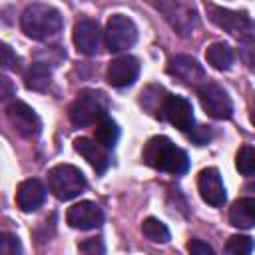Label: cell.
<instances>
[{
  "mask_svg": "<svg viewBox=\"0 0 255 255\" xmlns=\"http://www.w3.org/2000/svg\"><path fill=\"white\" fill-rule=\"evenodd\" d=\"M141 157L149 167L167 171V173H175V175L187 171V167H189L187 153L165 135L149 137L147 143L143 145Z\"/></svg>",
  "mask_w": 255,
  "mask_h": 255,
  "instance_id": "6da1fadb",
  "label": "cell"
},
{
  "mask_svg": "<svg viewBox=\"0 0 255 255\" xmlns=\"http://www.w3.org/2000/svg\"><path fill=\"white\" fill-rule=\"evenodd\" d=\"M62 14L48 4H30L20 16L22 32L32 40H50L62 32Z\"/></svg>",
  "mask_w": 255,
  "mask_h": 255,
  "instance_id": "7a4b0ae2",
  "label": "cell"
},
{
  "mask_svg": "<svg viewBox=\"0 0 255 255\" xmlns=\"http://www.w3.org/2000/svg\"><path fill=\"white\" fill-rule=\"evenodd\" d=\"M68 116L74 126H80V128L96 126L102 118L108 116V98L102 92L86 90L78 94V98L72 102Z\"/></svg>",
  "mask_w": 255,
  "mask_h": 255,
  "instance_id": "3957f363",
  "label": "cell"
},
{
  "mask_svg": "<svg viewBox=\"0 0 255 255\" xmlns=\"http://www.w3.org/2000/svg\"><path fill=\"white\" fill-rule=\"evenodd\" d=\"M48 187L60 201H68L78 197L86 189V177L78 167L70 163H60L50 169Z\"/></svg>",
  "mask_w": 255,
  "mask_h": 255,
  "instance_id": "277c9868",
  "label": "cell"
},
{
  "mask_svg": "<svg viewBox=\"0 0 255 255\" xmlns=\"http://www.w3.org/2000/svg\"><path fill=\"white\" fill-rule=\"evenodd\" d=\"M207 16L215 26L223 28L225 32H229L231 36H235L239 40H249L255 34V22L249 18L247 12L229 10V8L209 4L207 6Z\"/></svg>",
  "mask_w": 255,
  "mask_h": 255,
  "instance_id": "5b68a950",
  "label": "cell"
},
{
  "mask_svg": "<svg viewBox=\"0 0 255 255\" xmlns=\"http://www.w3.org/2000/svg\"><path fill=\"white\" fill-rule=\"evenodd\" d=\"M155 6L179 36H189L193 32L197 14L191 4H187L185 0H159L155 2Z\"/></svg>",
  "mask_w": 255,
  "mask_h": 255,
  "instance_id": "8992f818",
  "label": "cell"
},
{
  "mask_svg": "<svg viewBox=\"0 0 255 255\" xmlns=\"http://www.w3.org/2000/svg\"><path fill=\"white\" fill-rule=\"evenodd\" d=\"M104 40L110 52H124L131 48L137 40V28L131 18L124 14H114L110 16L104 32Z\"/></svg>",
  "mask_w": 255,
  "mask_h": 255,
  "instance_id": "52a82bcc",
  "label": "cell"
},
{
  "mask_svg": "<svg viewBox=\"0 0 255 255\" xmlns=\"http://www.w3.org/2000/svg\"><path fill=\"white\" fill-rule=\"evenodd\" d=\"M197 96L201 102V108L215 120H227L233 114V102L227 96V92L215 84V82H203L197 88Z\"/></svg>",
  "mask_w": 255,
  "mask_h": 255,
  "instance_id": "ba28073f",
  "label": "cell"
},
{
  "mask_svg": "<svg viewBox=\"0 0 255 255\" xmlns=\"http://www.w3.org/2000/svg\"><path fill=\"white\" fill-rule=\"evenodd\" d=\"M157 118L169 122L173 128L181 129V131H191L193 129V110H191V104L181 98V96H171L167 94L161 108H159V114Z\"/></svg>",
  "mask_w": 255,
  "mask_h": 255,
  "instance_id": "9c48e42d",
  "label": "cell"
},
{
  "mask_svg": "<svg viewBox=\"0 0 255 255\" xmlns=\"http://www.w3.org/2000/svg\"><path fill=\"white\" fill-rule=\"evenodd\" d=\"M167 74L189 88H199L203 82H207L205 70L201 68V64H197V60L187 54L173 56L167 64Z\"/></svg>",
  "mask_w": 255,
  "mask_h": 255,
  "instance_id": "30bf717a",
  "label": "cell"
},
{
  "mask_svg": "<svg viewBox=\"0 0 255 255\" xmlns=\"http://www.w3.org/2000/svg\"><path fill=\"white\" fill-rule=\"evenodd\" d=\"M6 118L22 137H36L42 129V122L38 114L24 102H12L6 108Z\"/></svg>",
  "mask_w": 255,
  "mask_h": 255,
  "instance_id": "8fae6325",
  "label": "cell"
},
{
  "mask_svg": "<svg viewBox=\"0 0 255 255\" xmlns=\"http://www.w3.org/2000/svg\"><path fill=\"white\" fill-rule=\"evenodd\" d=\"M66 221L74 229L88 231V229H96L104 223V213L94 201H80L68 209Z\"/></svg>",
  "mask_w": 255,
  "mask_h": 255,
  "instance_id": "7c38bea8",
  "label": "cell"
},
{
  "mask_svg": "<svg viewBox=\"0 0 255 255\" xmlns=\"http://www.w3.org/2000/svg\"><path fill=\"white\" fill-rule=\"evenodd\" d=\"M197 189H199L201 199L205 203H209L211 207H221L225 203V199H227L221 175H219V171L215 167H205V169L199 171Z\"/></svg>",
  "mask_w": 255,
  "mask_h": 255,
  "instance_id": "4fadbf2b",
  "label": "cell"
},
{
  "mask_svg": "<svg viewBox=\"0 0 255 255\" xmlns=\"http://www.w3.org/2000/svg\"><path fill=\"white\" fill-rule=\"evenodd\" d=\"M139 76V62L133 56H120L110 62L106 78L114 88H128Z\"/></svg>",
  "mask_w": 255,
  "mask_h": 255,
  "instance_id": "5bb4252c",
  "label": "cell"
},
{
  "mask_svg": "<svg viewBox=\"0 0 255 255\" xmlns=\"http://www.w3.org/2000/svg\"><path fill=\"white\" fill-rule=\"evenodd\" d=\"M74 44H76V50L80 54H86V56H94L100 48V42H102V32H100V26L96 20H90V18H80L74 26Z\"/></svg>",
  "mask_w": 255,
  "mask_h": 255,
  "instance_id": "9a60e30c",
  "label": "cell"
},
{
  "mask_svg": "<svg viewBox=\"0 0 255 255\" xmlns=\"http://www.w3.org/2000/svg\"><path fill=\"white\" fill-rule=\"evenodd\" d=\"M74 147L76 151L88 159V163L98 171V173H104L108 167H110V155H108V147H104L98 139L92 141L88 137H78L74 141Z\"/></svg>",
  "mask_w": 255,
  "mask_h": 255,
  "instance_id": "2e32d148",
  "label": "cell"
},
{
  "mask_svg": "<svg viewBox=\"0 0 255 255\" xmlns=\"http://www.w3.org/2000/svg\"><path fill=\"white\" fill-rule=\"evenodd\" d=\"M46 199V187L40 179H26L16 189V203L22 211H36Z\"/></svg>",
  "mask_w": 255,
  "mask_h": 255,
  "instance_id": "e0dca14e",
  "label": "cell"
},
{
  "mask_svg": "<svg viewBox=\"0 0 255 255\" xmlns=\"http://www.w3.org/2000/svg\"><path fill=\"white\" fill-rule=\"evenodd\" d=\"M229 223L239 229L255 225V197H239L229 209Z\"/></svg>",
  "mask_w": 255,
  "mask_h": 255,
  "instance_id": "ac0fdd59",
  "label": "cell"
},
{
  "mask_svg": "<svg viewBox=\"0 0 255 255\" xmlns=\"http://www.w3.org/2000/svg\"><path fill=\"white\" fill-rule=\"evenodd\" d=\"M50 82H52V72H50V68H48L44 62L32 64V66L26 70V74H24V84H26V88H28V90H34V92H44V90H48Z\"/></svg>",
  "mask_w": 255,
  "mask_h": 255,
  "instance_id": "d6986e66",
  "label": "cell"
},
{
  "mask_svg": "<svg viewBox=\"0 0 255 255\" xmlns=\"http://www.w3.org/2000/svg\"><path fill=\"white\" fill-rule=\"evenodd\" d=\"M205 58H207V62L215 70H221L223 72V70H229L231 64H233V50L227 44H223V42H215V44L207 46Z\"/></svg>",
  "mask_w": 255,
  "mask_h": 255,
  "instance_id": "ffe728a7",
  "label": "cell"
},
{
  "mask_svg": "<svg viewBox=\"0 0 255 255\" xmlns=\"http://www.w3.org/2000/svg\"><path fill=\"white\" fill-rule=\"evenodd\" d=\"M94 135H96V139L104 145V147H114L116 145V141H118V137H120V128H118V124L112 120V118H102L98 124H96V131H94Z\"/></svg>",
  "mask_w": 255,
  "mask_h": 255,
  "instance_id": "44dd1931",
  "label": "cell"
},
{
  "mask_svg": "<svg viewBox=\"0 0 255 255\" xmlns=\"http://www.w3.org/2000/svg\"><path fill=\"white\" fill-rule=\"evenodd\" d=\"M141 233L145 235V239L153 241V243H167L169 241V229L165 227V223H161L155 217H147L141 223Z\"/></svg>",
  "mask_w": 255,
  "mask_h": 255,
  "instance_id": "7402d4cb",
  "label": "cell"
},
{
  "mask_svg": "<svg viewBox=\"0 0 255 255\" xmlns=\"http://www.w3.org/2000/svg\"><path fill=\"white\" fill-rule=\"evenodd\" d=\"M235 167L241 175H255V147L253 145H243L237 155H235Z\"/></svg>",
  "mask_w": 255,
  "mask_h": 255,
  "instance_id": "603a6c76",
  "label": "cell"
},
{
  "mask_svg": "<svg viewBox=\"0 0 255 255\" xmlns=\"http://www.w3.org/2000/svg\"><path fill=\"white\" fill-rule=\"evenodd\" d=\"M253 247H255V243L247 235H231L225 243V251L229 255H247L253 251Z\"/></svg>",
  "mask_w": 255,
  "mask_h": 255,
  "instance_id": "cb8c5ba5",
  "label": "cell"
},
{
  "mask_svg": "<svg viewBox=\"0 0 255 255\" xmlns=\"http://www.w3.org/2000/svg\"><path fill=\"white\" fill-rule=\"evenodd\" d=\"M0 251L4 255H16V253H20L22 247H20L18 237L12 235V233H2V237H0Z\"/></svg>",
  "mask_w": 255,
  "mask_h": 255,
  "instance_id": "d4e9b609",
  "label": "cell"
},
{
  "mask_svg": "<svg viewBox=\"0 0 255 255\" xmlns=\"http://www.w3.org/2000/svg\"><path fill=\"white\" fill-rule=\"evenodd\" d=\"M18 64H20V58L10 50L8 44H2V66L6 70H18L20 68Z\"/></svg>",
  "mask_w": 255,
  "mask_h": 255,
  "instance_id": "484cf974",
  "label": "cell"
},
{
  "mask_svg": "<svg viewBox=\"0 0 255 255\" xmlns=\"http://www.w3.org/2000/svg\"><path fill=\"white\" fill-rule=\"evenodd\" d=\"M187 251L193 253V255H213V249L201 239H191L187 243Z\"/></svg>",
  "mask_w": 255,
  "mask_h": 255,
  "instance_id": "4316f807",
  "label": "cell"
},
{
  "mask_svg": "<svg viewBox=\"0 0 255 255\" xmlns=\"http://www.w3.org/2000/svg\"><path fill=\"white\" fill-rule=\"evenodd\" d=\"M82 253H104V243L102 239H86L78 245Z\"/></svg>",
  "mask_w": 255,
  "mask_h": 255,
  "instance_id": "83f0119b",
  "label": "cell"
},
{
  "mask_svg": "<svg viewBox=\"0 0 255 255\" xmlns=\"http://www.w3.org/2000/svg\"><path fill=\"white\" fill-rule=\"evenodd\" d=\"M2 86H4V92H2V98L6 100V98L10 96V92H12V88H10V82H8L6 78H2Z\"/></svg>",
  "mask_w": 255,
  "mask_h": 255,
  "instance_id": "f1b7e54d",
  "label": "cell"
},
{
  "mask_svg": "<svg viewBox=\"0 0 255 255\" xmlns=\"http://www.w3.org/2000/svg\"><path fill=\"white\" fill-rule=\"evenodd\" d=\"M251 122H253V126H255V106H253V112H251Z\"/></svg>",
  "mask_w": 255,
  "mask_h": 255,
  "instance_id": "f546056e",
  "label": "cell"
}]
</instances>
